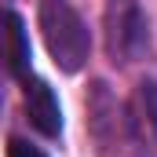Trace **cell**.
I'll return each instance as SVG.
<instances>
[{"instance_id": "8992f818", "label": "cell", "mask_w": 157, "mask_h": 157, "mask_svg": "<svg viewBox=\"0 0 157 157\" xmlns=\"http://www.w3.org/2000/svg\"><path fill=\"white\" fill-rule=\"evenodd\" d=\"M139 106H143V121L154 135V146H157V80H143L139 84Z\"/></svg>"}, {"instance_id": "5b68a950", "label": "cell", "mask_w": 157, "mask_h": 157, "mask_svg": "<svg viewBox=\"0 0 157 157\" xmlns=\"http://www.w3.org/2000/svg\"><path fill=\"white\" fill-rule=\"evenodd\" d=\"M0 48L11 77H29V33L18 11H0Z\"/></svg>"}, {"instance_id": "52a82bcc", "label": "cell", "mask_w": 157, "mask_h": 157, "mask_svg": "<svg viewBox=\"0 0 157 157\" xmlns=\"http://www.w3.org/2000/svg\"><path fill=\"white\" fill-rule=\"evenodd\" d=\"M7 157H44V154H40L33 143H26V139H11L7 143Z\"/></svg>"}, {"instance_id": "277c9868", "label": "cell", "mask_w": 157, "mask_h": 157, "mask_svg": "<svg viewBox=\"0 0 157 157\" xmlns=\"http://www.w3.org/2000/svg\"><path fill=\"white\" fill-rule=\"evenodd\" d=\"M26 84V117L44 139H59L62 135V106L59 95L51 91V84L40 77H22Z\"/></svg>"}, {"instance_id": "3957f363", "label": "cell", "mask_w": 157, "mask_h": 157, "mask_svg": "<svg viewBox=\"0 0 157 157\" xmlns=\"http://www.w3.org/2000/svg\"><path fill=\"white\" fill-rule=\"evenodd\" d=\"M106 48L113 62H135L150 51V22L139 0H110L106 4Z\"/></svg>"}, {"instance_id": "ba28073f", "label": "cell", "mask_w": 157, "mask_h": 157, "mask_svg": "<svg viewBox=\"0 0 157 157\" xmlns=\"http://www.w3.org/2000/svg\"><path fill=\"white\" fill-rule=\"evenodd\" d=\"M7 59H4V48H0V110H4V84H7Z\"/></svg>"}, {"instance_id": "7a4b0ae2", "label": "cell", "mask_w": 157, "mask_h": 157, "mask_svg": "<svg viewBox=\"0 0 157 157\" xmlns=\"http://www.w3.org/2000/svg\"><path fill=\"white\" fill-rule=\"evenodd\" d=\"M88 128H91V139H95V146H99L102 157H121L124 150H132L135 157H150L143 135H139V117L128 106L117 102V95L110 91L106 80L91 84V95H88Z\"/></svg>"}, {"instance_id": "6da1fadb", "label": "cell", "mask_w": 157, "mask_h": 157, "mask_svg": "<svg viewBox=\"0 0 157 157\" xmlns=\"http://www.w3.org/2000/svg\"><path fill=\"white\" fill-rule=\"evenodd\" d=\"M37 22L51 62L62 73H80L91 55V33H88V22L80 18V11L70 0H40Z\"/></svg>"}]
</instances>
